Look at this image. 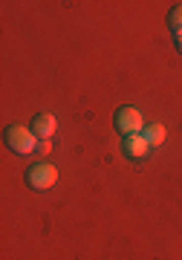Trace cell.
I'll return each instance as SVG.
<instances>
[{"instance_id": "cell-1", "label": "cell", "mask_w": 182, "mask_h": 260, "mask_svg": "<svg viewBox=\"0 0 182 260\" xmlns=\"http://www.w3.org/2000/svg\"><path fill=\"white\" fill-rule=\"evenodd\" d=\"M6 145H9V150H15L18 156H26V153L38 150V145H41V142H38V136L29 127L9 124V127H6Z\"/></svg>"}, {"instance_id": "cell-6", "label": "cell", "mask_w": 182, "mask_h": 260, "mask_svg": "<svg viewBox=\"0 0 182 260\" xmlns=\"http://www.w3.org/2000/svg\"><path fill=\"white\" fill-rule=\"evenodd\" d=\"M142 136L147 139L150 148H159V145L165 142V136H168V130H165V124H159V121H150V124H145Z\"/></svg>"}, {"instance_id": "cell-4", "label": "cell", "mask_w": 182, "mask_h": 260, "mask_svg": "<svg viewBox=\"0 0 182 260\" xmlns=\"http://www.w3.org/2000/svg\"><path fill=\"white\" fill-rule=\"evenodd\" d=\"M122 150H125V156L128 159H145L150 153V145L142 133H133V136H125L122 139Z\"/></svg>"}, {"instance_id": "cell-7", "label": "cell", "mask_w": 182, "mask_h": 260, "mask_svg": "<svg viewBox=\"0 0 182 260\" xmlns=\"http://www.w3.org/2000/svg\"><path fill=\"white\" fill-rule=\"evenodd\" d=\"M168 26H171V32H173V41L182 38V3L171 6V12H168Z\"/></svg>"}, {"instance_id": "cell-5", "label": "cell", "mask_w": 182, "mask_h": 260, "mask_svg": "<svg viewBox=\"0 0 182 260\" xmlns=\"http://www.w3.org/2000/svg\"><path fill=\"white\" fill-rule=\"evenodd\" d=\"M32 133L38 136V142H46V139H52V133L58 130V121H55L52 113H38L35 119H32Z\"/></svg>"}, {"instance_id": "cell-3", "label": "cell", "mask_w": 182, "mask_h": 260, "mask_svg": "<svg viewBox=\"0 0 182 260\" xmlns=\"http://www.w3.org/2000/svg\"><path fill=\"white\" fill-rule=\"evenodd\" d=\"M58 182V171L55 165L49 162H35V165L26 168V185L32 191H46V188H52Z\"/></svg>"}, {"instance_id": "cell-9", "label": "cell", "mask_w": 182, "mask_h": 260, "mask_svg": "<svg viewBox=\"0 0 182 260\" xmlns=\"http://www.w3.org/2000/svg\"><path fill=\"white\" fill-rule=\"evenodd\" d=\"M176 49H179V52H182V38H176Z\"/></svg>"}, {"instance_id": "cell-8", "label": "cell", "mask_w": 182, "mask_h": 260, "mask_svg": "<svg viewBox=\"0 0 182 260\" xmlns=\"http://www.w3.org/2000/svg\"><path fill=\"white\" fill-rule=\"evenodd\" d=\"M49 150H52V145H49V139H46V142H41V145H38V153H49Z\"/></svg>"}, {"instance_id": "cell-2", "label": "cell", "mask_w": 182, "mask_h": 260, "mask_svg": "<svg viewBox=\"0 0 182 260\" xmlns=\"http://www.w3.org/2000/svg\"><path fill=\"white\" fill-rule=\"evenodd\" d=\"M113 124L122 136H133V133H142L145 130V119H142V113L133 107V104H125V107H118L116 116H113Z\"/></svg>"}]
</instances>
